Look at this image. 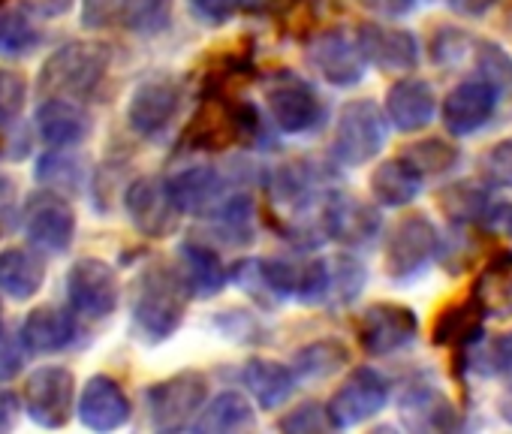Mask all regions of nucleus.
I'll list each match as a JSON object with an SVG mask.
<instances>
[{"mask_svg": "<svg viewBox=\"0 0 512 434\" xmlns=\"http://www.w3.org/2000/svg\"><path fill=\"white\" fill-rule=\"evenodd\" d=\"M422 178L428 175H440L446 169H452L458 163V148L443 142V139H425V142H413L404 154H401Z\"/></svg>", "mask_w": 512, "mask_h": 434, "instance_id": "nucleus-33", "label": "nucleus"}, {"mask_svg": "<svg viewBox=\"0 0 512 434\" xmlns=\"http://www.w3.org/2000/svg\"><path fill=\"white\" fill-rule=\"evenodd\" d=\"M40 46L37 25L19 10H0V58H25Z\"/></svg>", "mask_w": 512, "mask_h": 434, "instance_id": "nucleus-32", "label": "nucleus"}, {"mask_svg": "<svg viewBox=\"0 0 512 434\" xmlns=\"http://www.w3.org/2000/svg\"><path fill=\"white\" fill-rule=\"evenodd\" d=\"M238 10V0H190V13L205 25H223Z\"/></svg>", "mask_w": 512, "mask_h": 434, "instance_id": "nucleus-42", "label": "nucleus"}, {"mask_svg": "<svg viewBox=\"0 0 512 434\" xmlns=\"http://www.w3.org/2000/svg\"><path fill=\"white\" fill-rule=\"evenodd\" d=\"M323 233L341 245H365L380 233V214L368 202L347 196V193H332L323 202Z\"/></svg>", "mask_w": 512, "mask_h": 434, "instance_id": "nucleus-15", "label": "nucleus"}, {"mask_svg": "<svg viewBox=\"0 0 512 434\" xmlns=\"http://www.w3.org/2000/svg\"><path fill=\"white\" fill-rule=\"evenodd\" d=\"M121 0H82V25L85 28H109L118 16Z\"/></svg>", "mask_w": 512, "mask_h": 434, "instance_id": "nucleus-43", "label": "nucleus"}, {"mask_svg": "<svg viewBox=\"0 0 512 434\" xmlns=\"http://www.w3.org/2000/svg\"><path fill=\"white\" fill-rule=\"evenodd\" d=\"M398 410L407 422V428H452L455 425V410L449 404V398L428 386V383H416L404 392V398L398 401Z\"/></svg>", "mask_w": 512, "mask_h": 434, "instance_id": "nucleus-24", "label": "nucleus"}, {"mask_svg": "<svg viewBox=\"0 0 512 434\" xmlns=\"http://www.w3.org/2000/svg\"><path fill=\"white\" fill-rule=\"evenodd\" d=\"M440 251V236L437 227L428 221L425 214H410L389 236L386 245V272L392 281H410L428 269V263Z\"/></svg>", "mask_w": 512, "mask_h": 434, "instance_id": "nucleus-4", "label": "nucleus"}, {"mask_svg": "<svg viewBox=\"0 0 512 434\" xmlns=\"http://www.w3.org/2000/svg\"><path fill=\"white\" fill-rule=\"evenodd\" d=\"M37 130H40V139L46 145L67 148V145L85 142V136L91 133V118H88V112L76 100L49 97L37 109Z\"/></svg>", "mask_w": 512, "mask_h": 434, "instance_id": "nucleus-21", "label": "nucleus"}, {"mask_svg": "<svg viewBox=\"0 0 512 434\" xmlns=\"http://www.w3.org/2000/svg\"><path fill=\"white\" fill-rule=\"evenodd\" d=\"M244 4H260V0H244Z\"/></svg>", "mask_w": 512, "mask_h": 434, "instance_id": "nucleus-52", "label": "nucleus"}, {"mask_svg": "<svg viewBox=\"0 0 512 434\" xmlns=\"http://www.w3.org/2000/svg\"><path fill=\"white\" fill-rule=\"evenodd\" d=\"M22 97H25V82L16 76V73H0V112L16 118L19 106H22Z\"/></svg>", "mask_w": 512, "mask_h": 434, "instance_id": "nucleus-44", "label": "nucleus"}, {"mask_svg": "<svg viewBox=\"0 0 512 434\" xmlns=\"http://www.w3.org/2000/svg\"><path fill=\"white\" fill-rule=\"evenodd\" d=\"M76 380L61 365H43L28 374L25 383V410L43 428H61L73 416Z\"/></svg>", "mask_w": 512, "mask_h": 434, "instance_id": "nucleus-8", "label": "nucleus"}, {"mask_svg": "<svg viewBox=\"0 0 512 434\" xmlns=\"http://www.w3.org/2000/svg\"><path fill=\"white\" fill-rule=\"evenodd\" d=\"M365 269L359 260L353 257H335L329 263V290H326V302H335V305H347L353 302L362 287H365Z\"/></svg>", "mask_w": 512, "mask_h": 434, "instance_id": "nucleus-34", "label": "nucleus"}, {"mask_svg": "<svg viewBox=\"0 0 512 434\" xmlns=\"http://www.w3.org/2000/svg\"><path fill=\"white\" fill-rule=\"evenodd\" d=\"M25 341L22 335H7L0 332V383L4 380H13L22 368H25Z\"/></svg>", "mask_w": 512, "mask_h": 434, "instance_id": "nucleus-40", "label": "nucleus"}, {"mask_svg": "<svg viewBox=\"0 0 512 434\" xmlns=\"http://www.w3.org/2000/svg\"><path fill=\"white\" fill-rule=\"evenodd\" d=\"M479 332H482V311L479 305L470 299L467 305H458V308H446L434 326V341L449 347V344H473L479 341Z\"/></svg>", "mask_w": 512, "mask_h": 434, "instance_id": "nucleus-31", "label": "nucleus"}, {"mask_svg": "<svg viewBox=\"0 0 512 434\" xmlns=\"http://www.w3.org/2000/svg\"><path fill=\"white\" fill-rule=\"evenodd\" d=\"M67 296L73 311L91 320H106L118 308V296H121L118 275L106 260L82 257L67 272Z\"/></svg>", "mask_w": 512, "mask_h": 434, "instance_id": "nucleus-7", "label": "nucleus"}, {"mask_svg": "<svg viewBox=\"0 0 512 434\" xmlns=\"http://www.w3.org/2000/svg\"><path fill=\"white\" fill-rule=\"evenodd\" d=\"M37 178L55 193H70L79 187V166L61 154H49L37 163Z\"/></svg>", "mask_w": 512, "mask_h": 434, "instance_id": "nucleus-38", "label": "nucleus"}, {"mask_svg": "<svg viewBox=\"0 0 512 434\" xmlns=\"http://www.w3.org/2000/svg\"><path fill=\"white\" fill-rule=\"evenodd\" d=\"M118 19L133 34H163L172 22V0H121Z\"/></svg>", "mask_w": 512, "mask_h": 434, "instance_id": "nucleus-30", "label": "nucleus"}, {"mask_svg": "<svg viewBox=\"0 0 512 434\" xmlns=\"http://www.w3.org/2000/svg\"><path fill=\"white\" fill-rule=\"evenodd\" d=\"M386 401H389L386 377L374 368H356L323 410H326L329 428H353L377 416L386 407Z\"/></svg>", "mask_w": 512, "mask_h": 434, "instance_id": "nucleus-6", "label": "nucleus"}, {"mask_svg": "<svg viewBox=\"0 0 512 434\" xmlns=\"http://www.w3.org/2000/svg\"><path fill=\"white\" fill-rule=\"evenodd\" d=\"M25 233L31 245L46 254L70 251L73 236H76V214L70 202L55 190L34 193L25 208Z\"/></svg>", "mask_w": 512, "mask_h": 434, "instance_id": "nucleus-9", "label": "nucleus"}, {"mask_svg": "<svg viewBox=\"0 0 512 434\" xmlns=\"http://www.w3.org/2000/svg\"><path fill=\"white\" fill-rule=\"evenodd\" d=\"M476 70H479V79L488 82L494 91L512 88V58H509V52L503 46L479 43V49H476Z\"/></svg>", "mask_w": 512, "mask_h": 434, "instance_id": "nucleus-36", "label": "nucleus"}, {"mask_svg": "<svg viewBox=\"0 0 512 434\" xmlns=\"http://www.w3.org/2000/svg\"><path fill=\"white\" fill-rule=\"evenodd\" d=\"M356 46L365 64H374L383 73H410L419 64V43L410 31L392 25H362Z\"/></svg>", "mask_w": 512, "mask_h": 434, "instance_id": "nucleus-13", "label": "nucleus"}, {"mask_svg": "<svg viewBox=\"0 0 512 434\" xmlns=\"http://www.w3.org/2000/svg\"><path fill=\"white\" fill-rule=\"evenodd\" d=\"M359 4L377 16H389V19H401L407 16L413 7H416V0H359Z\"/></svg>", "mask_w": 512, "mask_h": 434, "instance_id": "nucleus-46", "label": "nucleus"}, {"mask_svg": "<svg viewBox=\"0 0 512 434\" xmlns=\"http://www.w3.org/2000/svg\"><path fill=\"white\" fill-rule=\"evenodd\" d=\"M386 115L371 100H353L341 109L335 127V160L344 166H362L374 160L386 145Z\"/></svg>", "mask_w": 512, "mask_h": 434, "instance_id": "nucleus-3", "label": "nucleus"}, {"mask_svg": "<svg viewBox=\"0 0 512 434\" xmlns=\"http://www.w3.org/2000/svg\"><path fill=\"white\" fill-rule=\"evenodd\" d=\"M205 395H208V380L196 371H181V374L151 386L145 395L151 425L157 431L184 428L196 416V410L202 407Z\"/></svg>", "mask_w": 512, "mask_h": 434, "instance_id": "nucleus-5", "label": "nucleus"}, {"mask_svg": "<svg viewBox=\"0 0 512 434\" xmlns=\"http://www.w3.org/2000/svg\"><path fill=\"white\" fill-rule=\"evenodd\" d=\"M43 281H46V266L37 254L19 251V248H10L0 254V290H4L10 299L25 302L31 296H37Z\"/></svg>", "mask_w": 512, "mask_h": 434, "instance_id": "nucleus-26", "label": "nucleus"}, {"mask_svg": "<svg viewBox=\"0 0 512 434\" xmlns=\"http://www.w3.org/2000/svg\"><path fill=\"white\" fill-rule=\"evenodd\" d=\"M329 425V419H326V410L320 407V404H314V401H308V404H302L299 410H293L287 419H281V428L284 431H317V428H326Z\"/></svg>", "mask_w": 512, "mask_h": 434, "instance_id": "nucleus-41", "label": "nucleus"}, {"mask_svg": "<svg viewBox=\"0 0 512 434\" xmlns=\"http://www.w3.org/2000/svg\"><path fill=\"white\" fill-rule=\"evenodd\" d=\"M109 46L103 43H67L61 46L40 73L43 97H85L91 94L103 73L109 70Z\"/></svg>", "mask_w": 512, "mask_h": 434, "instance_id": "nucleus-2", "label": "nucleus"}, {"mask_svg": "<svg viewBox=\"0 0 512 434\" xmlns=\"http://www.w3.org/2000/svg\"><path fill=\"white\" fill-rule=\"evenodd\" d=\"M440 205L452 221H476L488 208V193L473 181H458L443 190Z\"/></svg>", "mask_w": 512, "mask_h": 434, "instance_id": "nucleus-35", "label": "nucleus"}, {"mask_svg": "<svg viewBox=\"0 0 512 434\" xmlns=\"http://www.w3.org/2000/svg\"><path fill=\"white\" fill-rule=\"evenodd\" d=\"M437 109L434 91L422 79H401L386 94V118L401 133H416L431 124Z\"/></svg>", "mask_w": 512, "mask_h": 434, "instance_id": "nucleus-20", "label": "nucleus"}, {"mask_svg": "<svg viewBox=\"0 0 512 434\" xmlns=\"http://www.w3.org/2000/svg\"><path fill=\"white\" fill-rule=\"evenodd\" d=\"M266 103H269L272 121L284 133H308L311 127L320 124V115H323V106L314 88L293 73H281L269 82Z\"/></svg>", "mask_w": 512, "mask_h": 434, "instance_id": "nucleus-12", "label": "nucleus"}, {"mask_svg": "<svg viewBox=\"0 0 512 434\" xmlns=\"http://www.w3.org/2000/svg\"><path fill=\"white\" fill-rule=\"evenodd\" d=\"M241 380H244L247 392L256 398V404L266 407V410L281 407L296 389L293 371L281 362H272V359H250L241 371Z\"/></svg>", "mask_w": 512, "mask_h": 434, "instance_id": "nucleus-23", "label": "nucleus"}, {"mask_svg": "<svg viewBox=\"0 0 512 434\" xmlns=\"http://www.w3.org/2000/svg\"><path fill=\"white\" fill-rule=\"evenodd\" d=\"M350 359L347 347L341 341H317V344H308L296 353L293 359V377H302V380H323L329 374H335L338 368H344Z\"/></svg>", "mask_w": 512, "mask_h": 434, "instance_id": "nucleus-29", "label": "nucleus"}, {"mask_svg": "<svg viewBox=\"0 0 512 434\" xmlns=\"http://www.w3.org/2000/svg\"><path fill=\"white\" fill-rule=\"evenodd\" d=\"M419 332L413 308L395 302L371 305L359 320V344L368 356H389L407 347Z\"/></svg>", "mask_w": 512, "mask_h": 434, "instance_id": "nucleus-11", "label": "nucleus"}, {"mask_svg": "<svg viewBox=\"0 0 512 434\" xmlns=\"http://www.w3.org/2000/svg\"><path fill=\"white\" fill-rule=\"evenodd\" d=\"M19 416V401L10 389H0V431H10Z\"/></svg>", "mask_w": 512, "mask_h": 434, "instance_id": "nucleus-48", "label": "nucleus"}, {"mask_svg": "<svg viewBox=\"0 0 512 434\" xmlns=\"http://www.w3.org/2000/svg\"><path fill=\"white\" fill-rule=\"evenodd\" d=\"M16 224V184L10 178H0V239H4Z\"/></svg>", "mask_w": 512, "mask_h": 434, "instance_id": "nucleus-45", "label": "nucleus"}, {"mask_svg": "<svg viewBox=\"0 0 512 434\" xmlns=\"http://www.w3.org/2000/svg\"><path fill=\"white\" fill-rule=\"evenodd\" d=\"M76 410L82 425H88L91 431H115L130 419V398L112 377L100 374L85 383Z\"/></svg>", "mask_w": 512, "mask_h": 434, "instance_id": "nucleus-19", "label": "nucleus"}, {"mask_svg": "<svg viewBox=\"0 0 512 434\" xmlns=\"http://www.w3.org/2000/svg\"><path fill=\"white\" fill-rule=\"evenodd\" d=\"M0 326H4V314H0Z\"/></svg>", "mask_w": 512, "mask_h": 434, "instance_id": "nucleus-53", "label": "nucleus"}, {"mask_svg": "<svg viewBox=\"0 0 512 434\" xmlns=\"http://www.w3.org/2000/svg\"><path fill=\"white\" fill-rule=\"evenodd\" d=\"M25 4H28L31 13H37L43 19H58L64 13H70L73 0H25Z\"/></svg>", "mask_w": 512, "mask_h": 434, "instance_id": "nucleus-47", "label": "nucleus"}, {"mask_svg": "<svg viewBox=\"0 0 512 434\" xmlns=\"http://www.w3.org/2000/svg\"><path fill=\"white\" fill-rule=\"evenodd\" d=\"M76 338V320L52 305L34 308L22 323V341L34 353H58Z\"/></svg>", "mask_w": 512, "mask_h": 434, "instance_id": "nucleus-22", "label": "nucleus"}, {"mask_svg": "<svg viewBox=\"0 0 512 434\" xmlns=\"http://www.w3.org/2000/svg\"><path fill=\"white\" fill-rule=\"evenodd\" d=\"M494 224H497L506 236H512V202L494 208Z\"/></svg>", "mask_w": 512, "mask_h": 434, "instance_id": "nucleus-50", "label": "nucleus"}, {"mask_svg": "<svg viewBox=\"0 0 512 434\" xmlns=\"http://www.w3.org/2000/svg\"><path fill=\"white\" fill-rule=\"evenodd\" d=\"M181 275H184L190 293L199 299L217 296L226 284V272H223L220 257L211 248L193 245V242L181 248Z\"/></svg>", "mask_w": 512, "mask_h": 434, "instance_id": "nucleus-27", "label": "nucleus"}, {"mask_svg": "<svg viewBox=\"0 0 512 434\" xmlns=\"http://www.w3.org/2000/svg\"><path fill=\"white\" fill-rule=\"evenodd\" d=\"M422 175L404 160V157H395V160H386L374 169L371 175V193L380 205L386 208H401V205H410L419 190H422Z\"/></svg>", "mask_w": 512, "mask_h": 434, "instance_id": "nucleus-25", "label": "nucleus"}, {"mask_svg": "<svg viewBox=\"0 0 512 434\" xmlns=\"http://www.w3.org/2000/svg\"><path fill=\"white\" fill-rule=\"evenodd\" d=\"M500 91H494L488 82L482 79H470L461 82L449 91V97L443 100V124L452 136H470L476 130H482L494 109H497Z\"/></svg>", "mask_w": 512, "mask_h": 434, "instance_id": "nucleus-16", "label": "nucleus"}, {"mask_svg": "<svg viewBox=\"0 0 512 434\" xmlns=\"http://www.w3.org/2000/svg\"><path fill=\"white\" fill-rule=\"evenodd\" d=\"M446 4L458 13V16H467V19H476V16H485L497 0H446Z\"/></svg>", "mask_w": 512, "mask_h": 434, "instance_id": "nucleus-49", "label": "nucleus"}, {"mask_svg": "<svg viewBox=\"0 0 512 434\" xmlns=\"http://www.w3.org/2000/svg\"><path fill=\"white\" fill-rule=\"evenodd\" d=\"M482 374H506L512 371V335H500L494 344L479 350V362H473Z\"/></svg>", "mask_w": 512, "mask_h": 434, "instance_id": "nucleus-39", "label": "nucleus"}, {"mask_svg": "<svg viewBox=\"0 0 512 434\" xmlns=\"http://www.w3.org/2000/svg\"><path fill=\"white\" fill-rule=\"evenodd\" d=\"M256 425V416H253V407L247 404V398L241 392H220L208 410H202V416L196 419V431H205V434H226V431H244V428H253Z\"/></svg>", "mask_w": 512, "mask_h": 434, "instance_id": "nucleus-28", "label": "nucleus"}, {"mask_svg": "<svg viewBox=\"0 0 512 434\" xmlns=\"http://www.w3.org/2000/svg\"><path fill=\"white\" fill-rule=\"evenodd\" d=\"M178 106H181L178 82H172L166 76L148 79L136 88V94L127 106V124L145 139L160 136L178 115Z\"/></svg>", "mask_w": 512, "mask_h": 434, "instance_id": "nucleus-14", "label": "nucleus"}, {"mask_svg": "<svg viewBox=\"0 0 512 434\" xmlns=\"http://www.w3.org/2000/svg\"><path fill=\"white\" fill-rule=\"evenodd\" d=\"M497 410H500L503 422H509V425H512V383H509V386H503V392H500V398H497Z\"/></svg>", "mask_w": 512, "mask_h": 434, "instance_id": "nucleus-51", "label": "nucleus"}, {"mask_svg": "<svg viewBox=\"0 0 512 434\" xmlns=\"http://www.w3.org/2000/svg\"><path fill=\"white\" fill-rule=\"evenodd\" d=\"M482 178L491 184V187H503V190H512V136L500 139L497 145H491L485 154H482Z\"/></svg>", "mask_w": 512, "mask_h": 434, "instance_id": "nucleus-37", "label": "nucleus"}, {"mask_svg": "<svg viewBox=\"0 0 512 434\" xmlns=\"http://www.w3.org/2000/svg\"><path fill=\"white\" fill-rule=\"evenodd\" d=\"M314 70L335 88H353L362 82L365 76V58L359 52V46L344 37L341 31H329L320 34L308 52Z\"/></svg>", "mask_w": 512, "mask_h": 434, "instance_id": "nucleus-17", "label": "nucleus"}, {"mask_svg": "<svg viewBox=\"0 0 512 434\" xmlns=\"http://www.w3.org/2000/svg\"><path fill=\"white\" fill-rule=\"evenodd\" d=\"M190 287L181 272L169 266H151L142 272L133 296L136 329L148 341H166L184 320Z\"/></svg>", "mask_w": 512, "mask_h": 434, "instance_id": "nucleus-1", "label": "nucleus"}, {"mask_svg": "<svg viewBox=\"0 0 512 434\" xmlns=\"http://www.w3.org/2000/svg\"><path fill=\"white\" fill-rule=\"evenodd\" d=\"M166 187H169V196H172L175 208L181 214H196V217L220 211L223 196H226V181L211 166L184 169V172L172 175L166 181Z\"/></svg>", "mask_w": 512, "mask_h": 434, "instance_id": "nucleus-18", "label": "nucleus"}, {"mask_svg": "<svg viewBox=\"0 0 512 434\" xmlns=\"http://www.w3.org/2000/svg\"><path fill=\"white\" fill-rule=\"evenodd\" d=\"M124 208L130 214L133 227L151 239L169 236L178 224V214H181L169 196L166 181L154 178V175H142L124 190Z\"/></svg>", "mask_w": 512, "mask_h": 434, "instance_id": "nucleus-10", "label": "nucleus"}]
</instances>
